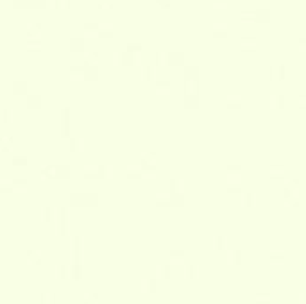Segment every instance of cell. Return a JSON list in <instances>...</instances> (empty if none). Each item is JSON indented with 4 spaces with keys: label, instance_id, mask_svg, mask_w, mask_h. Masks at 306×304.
Listing matches in <instances>:
<instances>
[{
    "label": "cell",
    "instance_id": "1",
    "mask_svg": "<svg viewBox=\"0 0 306 304\" xmlns=\"http://www.w3.org/2000/svg\"><path fill=\"white\" fill-rule=\"evenodd\" d=\"M41 300H45L43 304H54L52 300H55V297H54V295H43V299H41Z\"/></svg>",
    "mask_w": 306,
    "mask_h": 304
}]
</instances>
